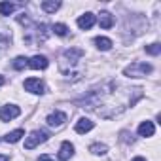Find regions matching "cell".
Listing matches in <instances>:
<instances>
[{
	"instance_id": "6da1fadb",
	"label": "cell",
	"mask_w": 161,
	"mask_h": 161,
	"mask_svg": "<svg viewBox=\"0 0 161 161\" xmlns=\"http://www.w3.org/2000/svg\"><path fill=\"white\" fill-rule=\"evenodd\" d=\"M142 87H129L119 82H106L95 89H91L82 101H78L86 110L95 112L97 116L104 119H112L125 112L129 106L136 104L138 99H142Z\"/></svg>"
},
{
	"instance_id": "7a4b0ae2",
	"label": "cell",
	"mask_w": 161,
	"mask_h": 161,
	"mask_svg": "<svg viewBox=\"0 0 161 161\" xmlns=\"http://www.w3.org/2000/svg\"><path fill=\"white\" fill-rule=\"evenodd\" d=\"M86 51L82 47H70V49H64L59 57V70L63 76L66 78H80L84 74V64H82V59H84Z\"/></svg>"
},
{
	"instance_id": "3957f363",
	"label": "cell",
	"mask_w": 161,
	"mask_h": 161,
	"mask_svg": "<svg viewBox=\"0 0 161 161\" xmlns=\"http://www.w3.org/2000/svg\"><path fill=\"white\" fill-rule=\"evenodd\" d=\"M152 70H153L152 64H148V63H140V61H135V63H131L129 66L123 68V74L129 76V78H144V76H148Z\"/></svg>"
},
{
	"instance_id": "277c9868",
	"label": "cell",
	"mask_w": 161,
	"mask_h": 161,
	"mask_svg": "<svg viewBox=\"0 0 161 161\" xmlns=\"http://www.w3.org/2000/svg\"><path fill=\"white\" fill-rule=\"evenodd\" d=\"M49 138V135L46 133V131H42V129H38V131H32L27 138H25V148L27 150H32V148H36L38 144H42V142H46Z\"/></svg>"
},
{
	"instance_id": "5b68a950",
	"label": "cell",
	"mask_w": 161,
	"mask_h": 161,
	"mask_svg": "<svg viewBox=\"0 0 161 161\" xmlns=\"http://www.w3.org/2000/svg\"><path fill=\"white\" fill-rule=\"evenodd\" d=\"M19 114H21L19 106L8 104V106H2V110H0V119H2V121H12V119H15Z\"/></svg>"
},
{
	"instance_id": "8992f818",
	"label": "cell",
	"mask_w": 161,
	"mask_h": 161,
	"mask_svg": "<svg viewBox=\"0 0 161 161\" xmlns=\"http://www.w3.org/2000/svg\"><path fill=\"white\" fill-rule=\"evenodd\" d=\"M25 89L31 91V93H34V95H42V93L46 91L44 84L40 82L38 78H29V80H25Z\"/></svg>"
},
{
	"instance_id": "52a82bcc",
	"label": "cell",
	"mask_w": 161,
	"mask_h": 161,
	"mask_svg": "<svg viewBox=\"0 0 161 161\" xmlns=\"http://www.w3.org/2000/svg\"><path fill=\"white\" fill-rule=\"evenodd\" d=\"M64 121H66V114H63V112H53V114H49L47 119H46V123H47L49 127H55V129L63 127Z\"/></svg>"
},
{
	"instance_id": "ba28073f",
	"label": "cell",
	"mask_w": 161,
	"mask_h": 161,
	"mask_svg": "<svg viewBox=\"0 0 161 161\" xmlns=\"http://www.w3.org/2000/svg\"><path fill=\"white\" fill-rule=\"evenodd\" d=\"M47 64H49V61L44 55H34L32 59H29V66L34 70H44V68H47Z\"/></svg>"
},
{
	"instance_id": "9c48e42d",
	"label": "cell",
	"mask_w": 161,
	"mask_h": 161,
	"mask_svg": "<svg viewBox=\"0 0 161 161\" xmlns=\"http://www.w3.org/2000/svg\"><path fill=\"white\" fill-rule=\"evenodd\" d=\"M74 155V146L70 142H63L61 144V150H59V161H68L70 157Z\"/></svg>"
},
{
	"instance_id": "30bf717a",
	"label": "cell",
	"mask_w": 161,
	"mask_h": 161,
	"mask_svg": "<svg viewBox=\"0 0 161 161\" xmlns=\"http://www.w3.org/2000/svg\"><path fill=\"white\" fill-rule=\"evenodd\" d=\"M93 25H95V15H93V14H84L82 17L78 19V27H80V29H84V31L91 29Z\"/></svg>"
},
{
	"instance_id": "8fae6325",
	"label": "cell",
	"mask_w": 161,
	"mask_h": 161,
	"mask_svg": "<svg viewBox=\"0 0 161 161\" xmlns=\"http://www.w3.org/2000/svg\"><path fill=\"white\" fill-rule=\"evenodd\" d=\"M95 127V123L93 121H89V119H86V118H82L78 123H76V133H80V135H84V133H87V131H91Z\"/></svg>"
},
{
	"instance_id": "7c38bea8",
	"label": "cell",
	"mask_w": 161,
	"mask_h": 161,
	"mask_svg": "<svg viewBox=\"0 0 161 161\" xmlns=\"http://www.w3.org/2000/svg\"><path fill=\"white\" fill-rule=\"evenodd\" d=\"M153 133H155V127H153L152 121H142L138 125V135L140 136H153Z\"/></svg>"
},
{
	"instance_id": "4fadbf2b",
	"label": "cell",
	"mask_w": 161,
	"mask_h": 161,
	"mask_svg": "<svg viewBox=\"0 0 161 161\" xmlns=\"http://www.w3.org/2000/svg\"><path fill=\"white\" fill-rule=\"evenodd\" d=\"M10 40H12V32L8 29H0V53L10 46Z\"/></svg>"
},
{
	"instance_id": "5bb4252c",
	"label": "cell",
	"mask_w": 161,
	"mask_h": 161,
	"mask_svg": "<svg viewBox=\"0 0 161 161\" xmlns=\"http://www.w3.org/2000/svg\"><path fill=\"white\" fill-rule=\"evenodd\" d=\"M99 25H101L103 29H112L114 17H112L108 12H101V15H99Z\"/></svg>"
},
{
	"instance_id": "9a60e30c",
	"label": "cell",
	"mask_w": 161,
	"mask_h": 161,
	"mask_svg": "<svg viewBox=\"0 0 161 161\" xmlns=\"http://www.w3.org/2000/svg\"><path fill=\"white\" fill-rule=\"evenodd\" d=\"M59 8H61V2H55V0H44L42 2V10L47 14H55Z\"/></svg>"
},
{
	"instance_id": "2e32d148",
	"label": "cell",
	"mask_w": 161,
	"mask_h": 161,
	"mask_svg": "<svg viewBox=\"0 0 161 161\" xmlns=\"http://www.w3.org/2000/svg\"><path fill=\"white\" fill-rule=\"evenodd\" d=\"M95 44H97V47H99L101 51H108V49H112V40H110V38L97 36V38H95Z\"/></svg>"
},
{
	"instance_id": "e0dca14e",
	"label": "cell",
	"mask_w": 161,
	"mask_h": 161,
	"mask_svg": "<svg viewBox=\"0 0 161 161\" xmlns=\"http://www.w3.org/2000/svg\"><path fill=\"white\" fill-rule=\"evenodd\" d=\"M21 136H25V131H23V129H15V131L8 133V135L4 136V140L14 144V142H19V140H21Z\"/></svg>"
},
{
	"instance_id": "ac0fdd59",
	"label": "cell",
	"mask_w": 161,
	"mask_h": 161,
	"mask_svg": "<svg viewBox=\"0 0 161 161\" xmlns=\"http://www.w3.org/2000/svg\"><path fill=\"white\" fill-rule=\"evenodd\" d=\"M89 152H91V153H95V155H104V153L108 152V146H106V144L97 142V144H91V146H89Z\"/></svg>"
},
{
	"instance_id": "d6986e66",
	"label": "cell",
	"mask_w": 161,
	"mask_h": 161,
	"mask_svg": "<svg viewBox=\"0 0 161 161\" xmlns=\"http://www.w3.org/2000/svg\"><path fill=\"white\" fill-rule=\"evenodd\" d=\"M15 4H12V2H0V15H10V14H14L15 12Z\"/></svg>"
},
{
	"instance_id": "ffe728a7",
	"label": "cell",
	"mask_w": 161,
	"mask_h": 161,
	"mask_svg": "<svg viewBox=\"0 0 161 161\" xmlns=\"http://www.w3.org/2000/svg\"><path fill=\"white\" fill-rule=\"evenodd\" d=\"M12 66H14L15 70H23V68L29 66V59H27V57H15L14 63H12Z\"/></svg>"
},
{
	"instance_id": "44dd1931",
	"label": "cell",
	"mask_w": 161,
	"mask_h": 161,
	"mask_svg": "<svg viewBox=\"0 0 161 161\" xmlns=\"http://www.w3.org/2000/svg\"><path fill=\"white\" fill-rule=\"evenodd\" d=\"M51 31H53L57 36H66V34H68V27L63 25V23H55V25L51 27Z\"/></svg>"
},
{
	"instance_id": "7402d4cb",
	"label": "cell",
	"mask_w": 161,
	"mask_h": 161,
	"mask_svg": "<svg viewBox=\"0 0 161 161\" xmlns=\"http://www.w3.org/2000/svg\"><path fill=\"white\" fill-rule=\"evenodd\" d=\"M159 51H161V46H159V44H150V46H146V53H150V55H159Z\"/></svg>"
},
{
	"instance_id": "603a6c76",
	"label": "cell",
	"mask_w": 161,
	"mask_h": 161,
	"mask_svg": "<svg viewBox=\"0 0 161 161\" xmlns=\"http://www.w3.org/2000/svg\"><path fill=\"white\" fill-rule=\"evenodd\" d=\"M36 161H53V157H51V155H47V153H44V155H40Z\"/></svg>"
},
{
	"instance_id": "cb8c5ba5",
	"label": "cell",
	"mask_w": 161,
	"mask_h": 161,
	"mask_svg": "<svg viewBox=\"0 0 161 161\" xmlns=\"http://www.w3.org/2000/svg\"><path fill=\"white\" fill-rule=\"evenodd\" d=\"M8 159H10L8 155H0V161H8Z\"/></svg>"
},
{
	"instance_id": "d4e9b609",
	"label": "cell",
	"mask_w": 161,
	"mask_h": 161,
	"mask_svg": "<svg viewBox=\"0 0 161 161\" xmlns=\"http://www.w3.org/2000/svg\"><path fill=\"white\" fill-rule=\"evenodd\" d=\"M133 161H146V159H144V157H135Z\"/></svg>"
},
{
	"instance_id": "484cf974",
	"label": "cell",
	"mask_w": 161,
	"mask_h": 161,
	"mask_svg": "<svg viewBox=\"0 0 161 161\" xmlns=\"http://www.w3.org/2000/svg\"><path fill=\"white\" fill-rule=\"evenodd\" d=\"M2 84H4V78H2V76H0V86H2Z\"/></svg>"
}]
</instances>
